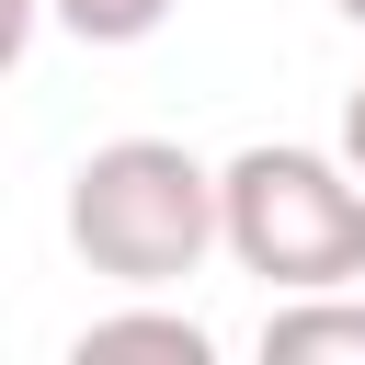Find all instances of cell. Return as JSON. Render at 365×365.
Returning a JSON list of instances; mask_svg holds the SVG:
<instances>
[{"label": "cell", "instance_id": "cell-1", "mask_svg": "<svg viewBox=\"0 0 365 365\" xmlns=\"http://www.w3.org/2000/svg\"><path fill=\"white\" fill-rule=\"evenodd\" d=\"M68 251L125 285V297H171L182 274H205L217 251V171L182 148V137H103L80 171H68V205H57Z\"/></svg>", "mask_w": 365, "mask_h": 365}, {"label": "cell", "instance_id": "cell-3", "mask_svg": "<svg viewBox=\"0 0 365 365\" xmlns=\"http://www.w3.org/2000/svg\"><path fill=\"white\" fill-rule=\"evenodd\" d=\"M308 354L365 365V297L354 285H308V297H274L262 308V365H308Z\"/></svg>", "mask_w": 365, "mask_h": 365}, {"label": "cell", "instance_id": "cell-7", "mask_svg": "<svg viewBox=\"0 0 365 365\" xmlns=\"http://www.w3.org/2000/svg\"><path fill=\"white\" fill-rule=\"evenodd\" d=\"M342 160H354V182H365V80L342 91Z\"/></svg>", "mask_w": 365, "mask_h": 365}, {"label": "cell", "instance_id": "cell-8", "mask_svg": "<svg viewBox=\"0 0 365 365\" xmlns=\"http://www.w3.org/2000/svg\"><path fill=\"white\" fill-rule=\"evenodd\" d=\"M331 11H342V23H354V34H365V0H331Z\"/></svg>", "mask_w": 365, "mask_h": 365}, {"label": "cell", "instance_id": "cell-5", "mask_svg": "<svg viewBox=\"0 0 365 365\" xmlns=\"http://www.w3.org/2000/svg\"><path fill=\"white\" fill-rule=\"evenodd\" d=\"M182 0H46V23H68L80 46H148Z\"/></svg>", "mask_w": 365, "mask_h": 365}, {"label": "cell", "instance_id": "cell-4", "mask_svg": "<svg viewBox=\"0 0 365 365\" xmlns=\"http://www.w3.org/2000/svg\"><path fill=\"white\" fill-rule=\"evenodd\" d=\"M91 354H171V365H205L217 331H205L194 308H103V319H80V365H91Z\"/></svg>", "mask_w": 365, "mask_h": 365}, {"label": "cell", "instance_id": "cell-2", "mask_svg": "<svg viewBox=\"0 0 365 365\" xmlns=\"http://www.w3.org/2000/svg\"><path fill=\"white\" fill-rule=\"evenodd\" d=\"M217 251L240 274H262L274 297L365 285V182H354V160L297 148V137H262V148L217 160Z\"/></svg>", "mask_w": 365, "mask_h": 365}, {"label": "cell", "instance_id": "cell-6", "mask_svg": "<svg viewBox=\"0 0 365 365\" xmlns=\"http://www.w3.org/2000/svg\"><path fill=\"white\" fill-rule=\"evenodd\" d=\"M34 23H46V0H0V80L23 68V46H34Z\"/></svg>", "mask_w": 365, "mask_h": 365}]
</instances>
